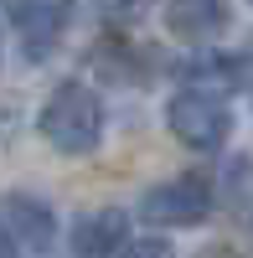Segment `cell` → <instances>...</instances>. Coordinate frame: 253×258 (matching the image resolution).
<instances>
[{"label": "cell", "instance_id": "6da1fadb", "mask_svg": "<svg viewBox=\"0 0 253 258\" xmlns=\"http://www.w3.org/2000/svg\"><path fill=\"white\" fill-rule=\"evenodd\" d=\"M103 124H109L103 98L88 88V83H78V78L57 83L47 93V103H41V114H36L41 140H47L57 155H93L103 145Z\"/></svg>", "mask_w": 253, "mask_h": 258}, {"label": "cell", "instance_id": "7a4b0ae2", "mask_svg": "<svg viewBox=\"0 0 253 258\" xmlns=\"http://www.w3.org/2000/svg\"><path fill=\"white\" fill-rule=\"evenodd\" d=\"M165 129H171L186 150H197V155H217L227 145V135H233V109H227V98L181 88L165 103Z\"/></svg>", "mask_w": 253, "mask_h": 258}, {"label": "cell", "instance_id": "3957f363", "mask_svg": "<svg viewBox=\"0 0 253 258\" xmlns=\"http://www.w3.org/2000/svg\"><path fill=\"white\" fill-rule=\"evenodd\" d=\"M212 207H217V197L202 176H171L140 197V217L150 227H202L212 217Z\"/></svg>", "mask_w": 253, "mask_h": 258}, {"label": "cell", "instance_id": "277c9868", "mask_svg": "<svg viewBox=\"0 0 253 258\" xmlns=\"http://www.w3.org/2000/svg\"><path fill=\"white\" fill-rule=\"evenodd\" d=\"M0 227L11 232L16 248L47 253L57 243V212H52V202L31 197V191H6V197H0Z\"/></svg>", "mask_w": 253, "mask_h": 258}, {"label": "cell", "instance_id": "5b68a950", "mask_svg": "<svg viewBox=\"0 0 253 258\" xmlns=\"http://www.w3.org/2000/svg\"><path fill=\"white\" fill-rule=\"evenodd\" d=\"M227 21H233V6H222V0H176V6H165V31L197 52L217 47Z\"/></svg>", "mask_w": 253, "mask_h": 258}, {"label": "cell", "instance_id": "8992f818", "mask_svg": "<svg viewBox=\"0 0 253 258\" xmlns=\"http://www.w3.org/2000/svg\"><path fill=\"white\" fill-rule=\"evenodd\" d=\"M73 258H119L130 243V212L124 207H98L73 222Z\"/></svg>", "mask_w": 253, "mask_h": 258}, {"label": "cell", "instance_id": "52a82bcc", "mask_svg": "<svg viewBox=\"0 0 253 258\" xmlns=\"http://www.w3.org/2000/svg\"><path fill=\"white\" fill-rule=\"evenodd\" d=\"M6 21L21 31V41H26V57H47L57 41H62V31H68L73 11H68V6H11Z\"/></svg>", "mask_w": 253, "mask_h": 258}, {"label": "cell", "instance_id": "ba28073f", "mask_svg": "<svg viewBox=\"0 0 253 258\" xmlns=\"http://www.w3.org/2000/svg\"><path fill=\"white\" fill-rule=\"evenodd\" d=\"M222 197H243V191H253V155H233V160H227V176H222ZM217 191H212V197H217Z\"/></svg>", "mask_w": 253, "mask_h": 258}, {"label": "cell", "instance_id": "9c48e42d", "mask_svg": "<svg viewBox=\"0 0 253 258\" xmlns=\"http://www.w3.org/2000/svg\"><path fill=\"white\" fill-rule=\"evenodd\" d=\"M119 258H176V248L165 243V238H130Z\"/></svg>", "mask_w": 253, "mask_h": 258}, {"label": "cell", "instance_id": "30bf717a", "mask_svg": "<svg viewBox=\"0 0 253 258\" xmlns=\"http://www.w3.org/2000/svg\"><path fill=\"white\" fill-rule=\"evenodd\" d=\"M0 258H21V248L11 243V232H6V227H0Z\"/></svg>", "mask_w": 253, "mask_h": 258}, {"label": "cell", "instance_id": "8fae6325", "mask_svg": "<svg viewBox=\"0 0 253 258\" xmlns=\"http://www.w3.org/2000/svg\"><path fill=\"white\" fill-rule=\"evenodd\" d=\"M248 243H253V212H248Z\"/></svg>", "mask_w": 253, "mask_h": 258}]
</instances>
